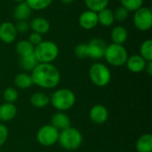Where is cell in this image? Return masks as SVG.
Returning <instances> with one entry per match:
<instances>
[{
    "instance_id": "cell-15",
    "label": "cell",
    "mask_w": 152,
    "mask_h": 152,
    "mask_svg": "<svg viewBox=\"0 0 152 152\" xmlns=\"http://www.w3.org/2000/svg\"><path fill=\"white\" fill-rule=\"evenodd\" d=\"M50 22L47 19L44 17L33 18L29 23V28L33 32H37L40 35H44L50 30Z\"/></svg>"
},
{
    "instance_id": "cell-5",
    "label": "cell",
    "mask_w": 152,
    "mask_h": 152,
    "mask_svg": "<svg viewBox=\"0 0 152 152\" xmlns=\"http://www.w3.org/2000/svg\"><path fill=\"white\" fill-rule=\"evenodd\" d=\"M103 58L113 67H122L126 65L128 58V53L123 45L111 43L107 45Z\"/></svg>"
},
{
    "instance_id": "cell-23",
    "label": "cell",
    "mask_w": 152,
    "mask_h": 152,
    "mask_svg": "<svg viewBox=\"0 0 152 152\" xmlns=\"http://www.w3.org/2000/svg\"><path fill=\"white\" fill-rule=\"evenodd\" d=\"M37 64L38 61L34 53L20 57V67L24 72H31Z\"/></svg>"
},
{
    "instance_id": "cell-14",
    "label": "cell",
    "mask_w": 152,
    "mask_h": 152,
    "mask_svg": "<svg viewBox=\"0 0 152 152\" xmlns=\"http://www.w3.org/2000/svg\"><path fill=\"white\" fill-rule=\"evenodd\" d=\"M147 61L140 55L134 54L128 56L127 61L126 62V66L127 69L133 73H141L145 69Z\"/></svg>"
},
{
    "instance_id": "cell-4",
    "label": "cell",
    "mask_w": 152,
    "mask_h": 152,
    "mask_svg": "<svg viewBox=\"0 0 152 152\" xmlns=\"http://www.w3.org/2000/svg\"><path fill=\"white\" fill-rule=\"evenodd\" d=\"M58 142L64 150L75 151L82 145L83 135L78 129L70 126L60 132Z\"/></svg>"
},
{
    "instance_id": "cell-7",
    "label": "cell",
    "mask_w": 152,
    "mask_h": 152,
    "mask_svg": "<svg viewBox=\"0 0 152 152\" xmlns=\"http://www.w3.org/2000/svg\"><path fill=\"white\" fill-rule=\"evenodd\" d=\"M60 132L52 125L41 126L37 133V141L44 147H52L58 142Z\"/></svg>"
},
{
    "instance_id": "cell-30",
    "label": "cell",
    "mask_w": 152,
    "mask_h": 152,
    "mask_svg": "<svg viewBox=\"0 0 152 152\" xmlns=\"http://www.w3.org/2000/svg\"><path fill=\"white\" fill-rule=\"evenodd\" d=\"M129 11L126 10L125 7L123 6H118L114 12V18H115V21H118V22H123L125 20H126V19L129 16Z\"/></svg>"
},
{
    "instance_id": "cell-26",
    "label": "cell",
    "mask_w": 152,
    "mask_h": 152,
    "mask_svg": "<svg viewBox=\"0 0 152 152\" xmlns=\"http://www.w3.org/2000/svg\"><path fill=\"white\" fill-rule=\"evenodd\" d=\"M140 55L148 62L152 61V40H144L140 46Z\"/></svg>"
},
{
    "instance_id": "cell-2",
    "label": "cell",
    "mask_w": 152,
    "mask_h": 152,
    "mask_svg": "<svg viewBox=\"0 0 152 152\" xmlns=\"http://www.w3.org/2000/svg\"><path fill=\"white\" fill-rule=\"evenodd\" d=\"M50 103L57 111L65 112L75 105L76 95L69 88H59L52 94Z\"/></svg>"
},
{
    "instance_id": "cell-1",
    "label": "cell",
    "mask_w": 152,
    "mask_h": 152,
    "mask_svg": "<svg viewBox=\"0 0 152 152\" xmlns=\"http://www.w3.org/2000/svg\"><path fill=\"white\" fill-rule=\"evenodd\" d=\"M30 75L33 84L45 89L55 88L61 81V73L52 63H38Z\"/></svg>"
},
{
    "instance_id": "cell-31",
    "label": "cell",
    "mask_w": 152,
    "mask_h": 152,
    "mask_svg": "<svg viewBox=\"0 0 152 152\" xmlns=\"http://www.w3.org/2000/svg\"><path fill=\"white\" fill-rule=\"evenodd\" d=\"M74 53H75V55L79 59H85V58L88 57V46H87V44H86V43L78 44L75 47Z\"/></svg>"
},
{
    "instance_id": "cell-25",
    "label": "cell",
    "mask_w": 152,
    "mask_h": 152,
    "mask_svg": "<svg viewBox=\"0 0 152 152\" xmlns=\"http://www.w3.org/2000/svg\"><path fill=\"white\" fill-rule=\"evenodd\" d=\"M110 0H85V4L87 10L98 12L108 7Z\"/></svg>"
},
{
    "instance_id": "cell-29",
    "label": "cell",
    "mask_w": 152,
    "mask_h": 152,
    "mask_svg": "<svg viewBox=\"0 0 152 152\" xmlns=\"http://www.w3.org/2000/svg\"><path fill=\"white\" fill-rule=\"evenodd\" d=\"M121 6L129 12H135L143 5V0H119Z\"/></svg>"
},
{
    "instance_id": "cell-16",
    "label": "cell",
    "mask_w": 152,
    "mask_h": 152,
    "mask_svg": "<svg viewBox=\"0 0 152 152\" xmlns=\"http://www.w3.org/2000/svg\"><path fill=\"white\" fill-rule=\"evenodd\" d=\"M18 113L17 107L14 103L4 102L0 105V121L9 122L12 120Z\"/></svg>"
},
{
    "instance_id": "cell-9",
    "label": "cell",
    "mask_w": 152,
    "mask_h": 152,
    "mask_svg": "<svg viewBox=\"0 0 152 152\" xmlns=\"http://www.w3.org/2000/svg\"><path fill=\"white\" fill-rule=\"evenodd\" d=\"M88 57L94 60H101L104 56L105 49H106V43L102 38H93L91 39L88 44Z\"/></svg>"
},
{
    "instance_id": "cell-13",
    "label": "cell",
    "mask_w": 152,
    "mask_h": 152,
    "mask_svg": "<svg viewBox=\"0 0 152 152\" xmlns=\"http://www.w3.org/2000/svg\"><path fill=\"white\" fill-rule=\"evenodd\" d=\"M59 132L71 126V120L69 117L62 111H57L51 118V124Z\"/></svg>"
},
{
    "instance_id": "cell-32",
    "label": "cell",
    "mask_w": 152,
    "mask_h": 152,
    "mask_svg": "<svg viewBox=\"0 0 152 152\" xmlns=\"http://www.w3.org/2000/svg\"><path fill=\"white\" fill-rule=\"evenodd\" d=\"M28 41L30 44H32L34 46H36V45H37L38 44H40V43L43 41V37H42V35L37 33V32H33V31H32V32L29 34V36H28Z\"/></svg>"
},
{
    "instance_id": "cell-27",
    "label": "cell",
    "mask_w": 152,
    "mask_h": 152,
    "mask_svg": "<svg viewBox=\"0 0 152 152\" xmlns=\"http://www.w3.org/2000/svg\"><path fill=\"white\" fill-rule=\"evenodd\" d=\"M25 2L31 10L42 11L49 7L53 3V0H25Z\"/></svg>"
},
{
    "instance_id": "cell-18",
    "label": "cell",
    "mask_w": 152,
    "mask_h": 152,
    "mask_svg": "<svg viewBox=\"0 0 152 152\" xmlns=\"http://www.w3.org/2000/svg\"><path fill=\"white\" fill-rule=\"evenodd\" d=\"M13 83H14L15 87L21 89V90L28 89L34 85L31 75L27 72H20L17 74L13 79Z\"/></svg>"
},
{
    "instance_id": "cell-3",
    "label": "cell",
    "mask_w": 152,
    "mask_h": 152,
    "mask_svg": "<svg viewBox=\"0 0 152 152\" xmlns=\"http://www.w3.org/2000/svg\"><path fill=\"white\" fill-rule=\"evenodd\" d=\"M58 45L50 40H43L35 46L34 54L38 63H52L59 55Z\"/></svg>"
},
{
    "instance_id": "cell-10",
    "label": "cell",
    "mask_w": 152,
    "mask_h": 152,
    "mask_svg": "<svg viewBox=\"0 0 152 152\" xmlns=\"http://www.w3.org/2000/svg\"><path fill=\"white\" fill-rule=\"evenodd\" d=\"M89 118L95 125H103L109 118V110L102 104H95L89 111Z\"/></svg>"
},
{
    "instance_id": "cell-8",
    "label": "cell",
    "mask_w": 152,
    "mask_h": 152,
    "mask_svg": "<svg viewBox=\"0 0 152 152\" xmlns=\"http://www.w3.org/2000/svg\"><path fill=\"white\" fill-rule=\"evenodd\" d=\"M134 27L140 31H148L152 27V11L151 8L142 6L134 13Z\"/></svg>"
},
{
    "instance_id": "cell-21",
    "label": "cell",
    "mask_w": 152,
    "mask_h": 152,
    "mask_svg": "<svg viewBox=\"0 0 152 152\" xmlns=\"http://www.w3.org/2000/svg\"><path fill=\"white\" fill-rule=\"evenodd\" d=\"M31 105L37 109H43L50 103V97L43 92L34 93L29 100Z\"/></svg>"
},
{
    "instance_id": "cell-37",
    "label": "cell",
    "mask_w": 152,
    "mask_h": 152,
    "mask_svg": "<svg viewBox=\"0 0 152 152\" xmlns=\"http://www.w3.org/2000/svg\"><path fill=\"white\" fill-rule=\"evenodd\" d=\"M12 1H14L16 3H20V2H24L25 0H12Z\"/></svg>"
},
{
    "instance_id": "cell-11",
    "label": "cell",
    "mask_w": 152,
    "mask_h": 152,
    "mask_svg": "<svg viewBox=\"0 0 152 152\" xmlns=\"http://www.w3.org/2000/svg\"><path fill=\"white\" fill-rule=\"evenodd\" d=\"M15 25L10 21H4L0 24V40L4 44H12L17 38Z\"/></svg>"
},
{
    "instance_id": "cell-33",
    "label": "cell",
    "mask_w": 152,
    "mask_h": 152,
    "mask_svg": "<svg viewBox=\"0 0 152 152\" xmlns=\"http://www.w3.org/2000/svg\"><path fill=\"white\" fill-rule=\"evenodd\" d=\"M8 135H9L8 128L4 124H0V147H2L5 143Z\"/></svg>"
},
{
    "instance_id": "cell-19",
    "label": "cell",
    "mask_w": 152,
    "mask_h": 152,
    "mask_svg": "<svg viewBox=\"0 0 152 152\" xmlns=\"http://www.w3.org/2000/svg\"><path fill=\"white\" fill-rule=\"evenodd\" d=\"M31 11L25 1L18 3L13 10V17L16 20H27L31 15Z\"/></svg>"
},
{
    "instance_id": "cell-17",
    "label": "cell",
    "mask_w": 152,
    "mask_h": 152,
    "mask_svg": "<svg viewBox=\"0 0 152 152\" xmlns=\"http://www.w3.org/2000/svg\"><path fill=\"white\" fill-rule=\"evenodd\" d=\"M110 37L112 43L118 45H124L128 38V31L124 26L117 25L112 28Z\"/></svg>"
},
{
    "instance_id": "cell-12",
    "label": "cell",
    "mask_w": 152,
    "mask_h": 152,
    "mask_svg": "<svg viewBox=\"0 0 152 152\" xmlns=\"http://www.w3.org/2000/svg\"><path fill=\"white\" fill-rule=\"evenodd\" d=\"M78 24L86 30L94 29L99 24L97 12L91 10L84 11L78 17Z\"/></svg>"
},
{
    "instance_id": "cell-24",
    "label": "cell",
    "mask_w": 152,
    "mask_h": 152,
    "mask_svg": "<svg viewBox=\"0 0 152 152\" xmlns=\"http://www.w3.org/2000/svg\"><path fill=\"white\" fill-rule=\"evenodd\" d=\"M34 49L35 46L28 40H20L17 43L15 46V51L20 57L34 53Z\"/></svg>"
},
{
    "instance_id": "cell-35",
    "label": "cell",
    "mask_w": 152,
    "mask_h": 152,
    "mask_svg": "<svg viewBox=\"0 0 152 152\" xmlns=\"http://www.w3.org/2000/svg\"><path fill=\"white\" fill-rule=\"evenodd\" d=\"M147 74L149 76H151L152 75V61H148L147 64H146V67H145V69H144Z\"/></svg>"
},
{
    "instance_id": "cell-6",
    "label": "cell",
    "mask_w": 152,
    "mask_h": 152,
    "mask_svg": "<svg viewBox=\"0 0 152 152\" xmlns=\"http://www.w3.org/2000/svg\"><path fill=\"white\" fill-rule=\"evenodd\" d=\"M88 75L94 85L99 87L106 86L111 80V72L107 65L102 62H95L91 65Z\"/></svg>"
},
{
    "instance_id": "cell-34",
    "label": "cell",
    "mask_w": 152,
    "mask_h": 152,
    "mask_svg": "<svg viewBox=\"0 0 152 152\" xmlns=\"http://www.w3.org/2000/svg\"><path fill=\"white\" fill-rule=\"evenodd\" d=\"M14 25L18 33H26L29 29V24L27 22V20H18Z\"/></svg>"
},
{
    "instance_id": "cell-22",
    "label": "cell",
    "mask_w": 152,
    "mask_h": 152,
    "mask_svg": "<svg viewBox=\"0 0 152 152\" xmlns=\"http://www.w3.org/2000/svg\"><path fill=\"white\" fill-rule=\"evenodd\" d=\"M97 15H98V23L103 27H106V28L110 27L115 22L114 13L108 7L98 12Z\"/></svg>"
},
{
    "instance_id": "cell-28",
    "label": "cell",
    "mask_w": 152,
    "mask_h": 152,
    "mask_svg": "<svg viewBox=\"0 0 152 152\" xmlns=\"http://www.w3.org/2000/svg\"><path fill=\"white\" fill-rule=\"evenodd\" d=\"M19 97V93L16 88L14 87H7L4 89L3 93V98L5 102L8 103H14Z\"/></svg>"
},
{
    "instance_id": "cell-20",
    "label": "cell",
    "mask_w": 152,
    "mask_h": 152,
    "mask_svg": "<svg viewBox=\"0 0 152 152\" xmlns=\"http://www.w3.org/2000/svg\"><path fill=\"white\" fill-rule=\"evenodd\" d=\"M135 150L137 152L152 151V135L151 134H144L141 135L135 143Z\"/></svg>"
},
{
    "instance_id": "cell-36",
    "label": "cell",
    "mask_w": 152,
    "mask_h": 152,
    "mask_svg": "<svg viewBox=\"0 0 152 152\" xmlns=\"http://www.w3.org/2000/svg\"><path fill=\"white\" fill-rule=\"evenodd\" d=\"M63 4H71L74 0H61Z\"/></svg>"
}]
</instances>
